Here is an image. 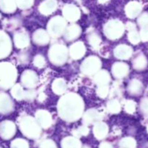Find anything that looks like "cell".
<instances>
[{
    "label": "cell",
    "instance_id": "17",
    "mask_svg": "<svg viewBox=\"0 0 148 148\" xmlns=\"http://www.w3.org/2000/svg\"><path fill=\"white\" fill-rule=\"evenodd\" d=\"M33 40L38 46H44L49 42V36L44 30H38L33 33Z\"/></svg>",
    "mask_w": 148,
    "mask_h": 148
},
{
    "label": "cell",
    "instance_id": "15",
    "mask_svg": "<svg viewBox=\"0 0 148 148\" xmlns=\"http://www.w3.org/2000/svg\"><path fill=\"white\" fill-rule=\"evenodd\" d=\"M57 8L56 0H45L38 7V10L41 14L49 15L53 13Z\"/></svg>",
    "mask_w": 148,
    "mask_h": 148
},
{
    "label": "cell",
    "instance_id": "35",
    "mask_svg": "<svg viewBox=\"0 0 148 148\" xmlns=\"http://www.w3.org/2000/svg\"><path fill=\"white\" fill-rule=\"evenodd\" d=\"M0 17H1V14H0Z\"/></svg>",
    "mask_w": 148,
    "mask_h": 148
},
{
    "label": "cell",
    "instance_id": "18",
    "mask_svg": "<svg viewBox=\"0 0 148 148\" xmlns=\"http://www.w3.org/2000/svg\"><path fill=\"white\" fill-rule=\"evenodd\" d=\"M14 42L15 46L19 49L27 47L30 43V39L27 34L25 33H17L14 36Z\"/></svg>",
    "mask_w": 148,
    "mask_h": 148
},
{
    "label": "cell",
    "instance_id": "33",
    "mask_svg": "<svg viewBox=\"0 0 148 148\" xmlns=\"http://www.w3.org/2000/svg\"><path fill=\"white\" fill-rule=\"evenodd\" d=\"M12 148H28V145L23 140H16L12 144Z\"/></svg>",
    "mask_w": 148,
    "mask_h": 148
},
{
    "label": "cell",
    "instance_id": "31",
    "mask_svg": "<svg viewBox=\"0 0 148 148\" xmlns=\"http://www.w3.org/2000/svg\"><path fill=\"white\" fill-rule=\"evenodd\" d=\"M108 92H109V89L107 85H101V86H98V89H97L98 95L103 98H105L108 95Z\"/></svg>",
    "mask_w": 148,
    "mask_h": 148
},
{
    "label": "cell",
    "instance_id": "26",
    "mask_svg": "<svg viewBox=\"0 0 148 148\" xmlns=\"http://www.w3.org/2000/svg\"><path fill=\"white\" fill-rule=\"evenodd\" d=\"M52 89L56 94L62 95L66 91V85L64 80L62 79H57L52 84Z\"/></svg>",
    "mask_w": 148,
    "mask_h": 148
},
{
    "label": "cell",
    "instance_id": "9",
    "mask_svg": "<svg viewBox=\"0 0 148 148\" xmlns=\"http://www.w3.org/2000/svg\"><path fill=\"white\" fill-rule=\"evenodd\" d=\"M38 76L36 72L31 70H26L23 73L21 82L23 86L27 88H33L38 84Z\"/></svg>",
    "mask_w": 148,
    "mask_h": 148
},
{
    "label": "cell",
    "instance_id": "6",
    "mask_svg": "<svg viewBox=\"0 0 148 148\" xmlns=\"http://www.w3.org/2000/svg\"><path fill=\"white\" fill-rule=\"evenodd\" d=\"M124 33V25L121 21L111 20L104 27V33L108 38L111 40H117Z\"/></svg>",
    "mask_w": 148,
    "mask_h": 148
},
{
    "label": "cell",
    "instance_id": "34",
    "mask_svg": "<svg viewBox=\"0 0 148 148\" xmlns=\"http://www.w3.org/2000/svg\"><path fill=\"white\" fill-rule=\"evenodd\" d=\"M108 0H98V1H99L100 3H106V1H108Z\"/></svg>",
    "mask_w": 148,
    "mask_h": 148
},
{
    "label": "cell",
    "instance_id": "25",
    "mask_svg": "<svg viewBox=\"0 0 148 148\" xmlns=\"http://www.w3.org/2000/svg\"><path fill=\"white\" fill-rule=\"evenodd\" d=\"M140 5L139 3L135 2V1H132L130 2L127 5L125 8L126 14L130 17H134L137 15L140 11Z\"/></svg>",
    "mask_w": 148,
    "mask_h": 148
},
{
    "label": "cell",
    "instance_id": "19",
    "mask_svg": "<svg viewBox=\"0 0 148 148\" xmlns=\"http://www.w3.org/2000/svg\"><path fill=\"white\" fill-rule=\"evenodd\" d=\"M128 72V66L127 64L121 62L115 63L112 66L113 75L116 78H122L125 75H127Z\"/></svg>",
    "mask_w": 148,
    "mask_h": 148
},
{
    "label": "cell",
    "instance_id": "36",
    "mask_svg": "<svg viewBox=\"0 0 148 148\" xmlns=\"http://www.w3.org/2000/svg\"><path fill=\"white\" fill-rule=\"evenodd\" d=\"M0 148H1V147H0Z\"/></svg>",
    "mask_w": 148,
    "mask_h": 148
},
{
    "label": "cell",
    "instance_id": "16",
    "mask_svg": "<svg viewBox=\"0 0 148 148\" xmlns=\"http://www.w3.org/2000/svg\"><path fill=\"white\" fill-rule=\"evenodd\" d=\"M64 38L68 41H71L77 38L81 34V28L77 25H71L68 27H66L64 31Z\"/></svg>",
    "mask_w": 148,
    "mask_h": 148
},
{
    "label": "cell",
    "instance_id": "5",
    "mask_svg": "<svg viewBox=\"0 0 148 148\" xmlns=\"http://www.w3.org/2000/svg\"><path fill=\"white\" fill-rule=\"evenodd\" d=\"M66 23L63 17L56 16L50 20L48 24V31L50 36L57 38L62 36L66 30Z\"/></svg>",
    "mask_w": 148,
    "mask_h": 148
},
{
    "label": "cell",
    "instance_id": "8",
    "mask_svg": "<svg viewBox=\"0 0 148 148\" xmlns=\"http://www.w3.org/2000/svg\"><path fill=\"white\" fill-rule=\"evenodd\" d=\"M12 50V42L8 35L0 30V59L7 57Z\"/></svg>",
    "mask_w": 148,
    "mask_h": 148
},
{
    "label": "cell",
    "instance_id": "3",
    "mask_svg": "<svg viewBox=\"0 0 148 148\" xmlns=\"http://www.w3.org/2000/svg\"><path fill=\"white\" fill-rule=\"evenodd\" d=\"M22 132L30 138H37L40 134V127L36 120L31 116H25L20 124Z\"/></svg>",
    "mask_w": 148,
    "mask_h": 148
},
{
    "label": "cell",
    "instance_id": "1",
    "mask_svg": "<svg viewBox=\"0 0 148 148\" xmlns=\"http://www.w3.org/2000/svg\"><path fill=\"white\" fill-rule=\"evenodd\" d=\"M84 103L80 96L69 93L62 97L58 103V112L61 118L67 121H75L82 116Z\"/></svg>",
    "mask_w": 148,
    "mask_h": 148
},
{
    "label": "cell",
    "instance_id": "13",
    "mask_svg": "<svg viewBox=\"0 0 148 148\" xmlns=\"http://www.w3.org/2000/svg\"><path fill=\"white\" fill-rule=\"evenodd\" d=\"M36 121L38 123L40 127L43 128H48L51 125L52 119L51 116L48 111L44 110H40L36 113Z\"/></svg>",
    "mask_w": 148,
    "mask_h": 148
},
{
    "label": "cell",
    "instance_id": "12",
    "mask_svg": "<svg viewBox=\"0 0 148 148\" xmlns=\"http://www.w3.org/2000/svg\"><path fill=\"white\" fill-rule=\"evenodd\" d=\"M14 109L12 100L7 94L0 93V114H7L11 113Z\"/></svg>",
    "mask_w": 148,
    "mask_h": 148
},
{
    "label": "cell",
    "instance_id": "27",
    "mask_svg": "<svg viewBox=\"0 0 148 148\" xmlns=\"http://www.w3.org/2000/svg\"><path fill=\"white\" fill-rule=\"evenodd\" d=\"M12 95L16 98L17 100H21L25 98V91L23 90V88L20 85H14L12 88L11 91Z\"/></svg>",
    "mask_w": 148,
    "mask_h": 148
},
{
    "label": "cell",
    "instance_id": "14",
    "mask_svg": "<svg viewBox=\"0 0 148 148\" xmlns=\"http://www.w3.org/2000/svg\"><path fill=\"white\" fill-rule=\"evenodd\" d=\"M86 48L82 42H77L72 45L69 49V53L71 57L74 59H81L85 55Z\"/></svg>",
    "mask_w": 148,
    "mask_h": 148
},
{
    "label": "cell",
    "instance_id": "24",
    "mask_svg": "<svg viewBox=\"0 0 148 148\" xmlns=\"http://www.w3.org/2000/svg\"><path fill=\"white\" fill-rule=\"evenodd\" d=\"M108 132V127L103 122H98L94 127V134L98 139H102L106 136Z\"/></svg>",
    "mask_w": 148,
    "mask_h": 148
},
{
    "label": "cell",
    "instance_id": "10",
    "mask_svg": "<svg viewBox=\"0 0 148 148\" xmlns=\"http://www.w3.org/2000/svg\"><path fill=\"white\" fill-rule=\"evenodd\" d=\"M15 125L12 121H4L0 123V136L3 139L8 140L15 133Z\"/></svg>",
    "mask_w": 148,
    "mask_h": 148
},
{
    "label": "cell",
    "instance_id": "30",
    "mask_svg": "<svg viewBox=\"0 0 148 148\" xmlns=\"http://www.w3.org/2000/svg\"><path fill=\"white\" fill-rule=\"evenodd\" d=\"M88 40H89V43L91 46L95 48H97L98 47V46L100 45V43H101V38L98 36V34L93 33L89 35V36H88Z\"/></svg>",
    "mask_w": 148,
    "mask_h": 148
},
{
    "label": "cell",
    "instance_id": "4",
    "mask_svg": "<svg viewBox=\"0 0 148 148\" xmlns=\"http://www.w3.org/2000/svg\"><path fill=\"white\" fill-rule=\"evenodd\" d=\"M69 51L67 48L62 44H54L50 48L49 57L52 64L55 65H62L67 59Z\"/></svg>",
    "mask_w": 148,
    "mask_h": 148
},
{
    "label": "cell",
    "instance_id": "21",
    "mask_svg": "<svg viewBox=\"0 0 148 148\" xmlns=\"http://www.w3.org/2000/svg\"><path fill=\"white\" fill-rule=\"evenodd\" d=\"M95 82L98 86L101 85H107L109 82L111 81V77H110L109 74L106 72V70H101L100 72H98L95 75Z\"/></svg>",
    "mask_w": 148,
    "mask_h": 148
},
{
    "label": "cell",
    "instance_id": "7",
    "mask_svg": "<svg viewBox=\"0 0 148 148\" xmlns=\"http://www.w3.org/2000/svg\"><path fill=\"white\" fill-rule=\"evenodd\" d=\"M101 66V62L96 56H92L87 58L81 65V71L85 75H94L98 72Z\"/></svg>",
    "mask_w": 148,
    "mask_h": 148
},
{
    "label": "cell",
    "instance_id": "11",
    "mask_svg": "<svg viewBox=\"0 0 148 148\" xmlns=\"http://www.w3.org/2000/svg\"><path fill=\"white\" fill-rule=\"evenodd\" d=\"M63 15L68 21L75 22L80 17V11L73 4H66L63 9Z\"/></svg>",
    "mask_w": 148,
    "mask_h": 148
},
{
    "label": "cell",
    "instance_id": "20",
    "mask_svg": "<svg viewBox=\"0 0 148 148\" xmlns=\"http://www.w3.org/2000/svg\"><path fill=\"white\" fill-rule=\"evenodd\" d=\"M102 118L101 114L95 109H90L86 111L83 116L84 122L86 124H92L100 121Z\"/></svg>",
    "mask_w": 148,
    "mask_h": 148
},
{
    "label": "cell",
    "instance_id": "23",
    "mask_svg": "<svg viewBox=\"0 0 148 148\" xmlns=\"http://www.w3.org/2000/svg\"><path fill=\"white\" fill-rule=\"evenodd\" d=\"M114 55L118 59H128L131 53V49L130 47L124 45H121L119 46L114 49Z\"/></svg>",
    "mask_w": 148,
    "mask_h": 148
},
{
    "label": "cell",
    "instance_id": "28",
    "mask_svg": "<svg viewBox=\"0 0 148 148\" xmlns=\"http://www.w3.org/2000/svg\"><path fill=\"white\" fill-rule=\"evenodd\" d=\"M107 108L109 112L112 114H117L121 111V106L116 100H111L107 103Z\"/></svg>",
    "mask_w": 148,
    "mask_h": 148
},
{
    "label": "cell",
    "instance_id": "22",
    "mask_svg": "<svg viewBox=\"0 0 148 148\" xmlns=\"http://www.w3.org/2000/svg\"><path fill=\"white\" fill-rule=\"evenodd\" d=\"M17 8L15 0H0V10L5 13H12Z\"/></svg>",
    "mask_w": 148,
    "mask_h": 148
},
{
    "label": "cell",
    "instance_id": "32",
    "mask_svg": "<svg viewBox=\"0 0 148 148\" xmlns=\"http://www.w3.org/2000/svg\"><path fill=\"white\" fill-rule=\"evenodd\" d=\"M33 64L37 67L42 68L44 66L45 64H46V61H45V59L43 57V56H41V55H37L35 57L34 61H33Z\"/></svg>",
    "mask_w": 148,
    "mask_h": 148
},
{
    "label": "cell",
    "instance_id": "2",
    "mask_svg": "<svg viewBox=\"0 0 148 148\" xmlns=\"http://www.w3.org/2000/svg\"><path fill=\"white\" fill-rule=\"evenodd\" d=\"M17 79V70L9 62H0V89L7 90L14 85Z\"/></svg>",
    "mask_w": 148,
    "mask_h": 148
},
{
    "label": "cell",
    "instance_id": "29",
    "mask_svg": "<svg viewBox=\"0 0 148 148\" xmlns=\"http://www.w3.org/2000/svg\"><path fill=\"white\" fill-rule=\"evenodd\" d=\"M17 7L22 10H27L30 8L34 3V0H15Z\"/></svg>",
    "mask_w": 148,
    "mask_h": 148
}]
</instances>
